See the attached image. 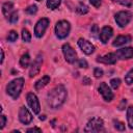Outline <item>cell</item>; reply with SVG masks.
Returning <instances> with one entry per match:
<instances>
[{
    "instance_id": "1",
    "label": "cell",
    "mask_w": 133,
    "mask_h": 133,
    "mask_svg": "<svg viewBox=\"0 0 133 133\" xmlns=\"http://www.w3.org/2000/svg\"><path fill=\"white\" fill-rule=\"evenodd\" d=\"M65 99H66V89L64 88L63 85H58L48 94L47 102L51 108L56 109L59 108L64 103Z\"/></svg>"
},
{
    "instance_id": "2",
    "label": "cell",
    "mask_w": 133,
    "mask_h": 133,
    "mask_svg": "<svg viewBox=\"0 0 133 133\" xmlns=\"http://www.w3.org/2000/svg\"><path fill=\"white\" fill-rule=\"evenodd\" d=\"M23 86H24V79L23 78L14 79L12 81H10L7 84V86H6V92L12 99H17L20 96Z\"/></svg>"
},
{
    "instance_id": "3",
    "label": "cell",
    "mask_w": 133,
    "mask_h": 133,
    "mask_svg": "<svg viewBox=\"0 0 133 133\" xmlns=\"http://www.w3.org/2000/svg\"><path fill=\"white\" fill-rule=\"evenodd\" d=\"M70 30H71V25L65 20H61V21L57 22V24L55 26V33L58 38L66 37L70 33Z\"/></svg>"
},
{
    "instance_id": "4",
    "label": "cell",
    "mask_w": 133,
    "mask_h": 133,
    "mask_svg": "<svg viewBox=\"0 0 133 133\" xmlns=\"http://www.w3.org/2000/svg\"><path fill=\"white\" fill-rule=\"evenodd\" d=\"M84 131L85 132H102V131H104V122H103V119L100 118V117L91 118L87 123Z\"/></svg>"
},
{
    "instance_id": "5",
    "label": "cell",
    "mask_w": 133,
    "mask_h": 133,
    "mask_svg": "<svg viewBox=\"0 0 133 133\" xmlns=\"http://www.w3.org/2000/svg\"><path fill=\"white\" fill-rule=\"evenodd\" d=\"M132 20V12L128 10L118 11L115 15V22L119 27H125L130 21Z\"/></svg>"
},
{
    "instance_id": "6",
    "label": "cell",
    "mask_w": 133,
    "mask_h": 133,
    "mask_svg": "<svg viewBox=\"0 0 133 133\" xmlns=\"http://www.w3.org/2000/svg\"><path fill=\"white\" fill-rule=\"evenodd\" d=\"M49 25V20L47 18H42L41 20L37 21V23L35 24L34 27V34L36 37H42L46 31V29L48 28Z\"/></svg>"
},
{
    "instance_id": "7",
    "label": "cell",
    "mask_w": 133,
    "mask_h": 133,
    "mask_svg": "<svg viewBox=\"0 0 133 133\" xmlns=\"http://www.w3.org/2000/svg\"><path fill=\"white\" fill-rule=\"evenodd\" d=\"M62 52H63L65 60L69 63H74L77 60V54L75 50L70 46V44H64L62 46Z\"/></svg>"
},
{
    "instance_id": "8",
    "label": "cell",
    "mask_w": 133,
    "mask_h": 133,
    "mask_svg": "<svg viewBox=\"0 0 133 133\" xmlns=\"http://www.w3.org/2000/svg\"><path fill=\"white\" fill-rule=\"evenodd\" d=\"M27 103L29 105V107L32 109L33 113H38L41 110V106H39V102L36 98V96L33 92H28L27 94Z\"/></svg>"
},
{
    "instance_id": "9",
    "label": "cell",
    "mask_w": 133,
    "mask_h": 133,
    "mask_svg": "<svg viewBox=\"0 0 133 133\" xmlns=\"http://www.w3.org/2000/svg\"><path fill=\"white\" fill-rule=\"evenodd\" d=\"M99 92L102 95L103 99L106 101V102H110L112 99H113V92L111 91L110 87L105 83V82H102L99 86Z\"/></svg>"
},
{
    "instance_id": "10",
    "label": "cell",
    "mask_w": 133,
    "mask_h": 133,
    "mask_svg": "<svg viewBox=\"0 0 133 133\" xmlns=\"http://www.w3.org/2000/svg\"><path fill=\"white\" fill-rule=\"evenodd\" d=\"M78 46L80 47L82 52L85 53L86 55H90L95 51V46L90 42H88V41H86L84 38H79L78 39Z\"/></svg>"
},
{
    "instance_id": "11",
    "label": "cell",
    "mask_w": 133,
    "mask_h": 133,
    "mask_svg": "<svg viewBox=\"0 0 133 133\" xmlns=\"http://www.w3.org/2000/svg\"><path fill=\"white\" fill-rule=\"evenodd\" d=\"M115 56L117 59H130L133 57V48L131 47H126V48H122L116 50V52H114Z\"/></svg>"
},
{
    "instance_id": "12",
    "label": "cell",
    "mask_w": 133,
    "mask_h": 133,
    "mask_svg": "<svg viewBox=\"0 0 133 133\" xmlns=\"http://www.w3.org/2000/svg\"><path fill=\"white\" fill-rule=\"evenodd\" d=\"M42 63H43V56L41 54H38L36 56V58L34 59V61L32 62V64H31V68H30V71H29V76L30 77H34L39 73Z\"/></svg>"
},
{
    "instance_id": "13",
    "label": "cell",
    "mask_w": 133,
    "mask_h": 133,
    "mask_svg": "<svg viewBox=\"0 0 133 133\" xmlns=\"http://www.w3.org/2000/svg\"><path fill=\"white\" fill-rule=\"evenodd\" d=\"M19 119L24 125H28L32 121V115H31V113L28 111V109L26 107H21L20 108V111H19Z\"/></svg>"
},
{
    "instance_id": "14",
    "label": "cell",
    "mask_w": 133,
    "mask_h": 133,
    "mask_svg": "<svg viewBox=\"0 0 133 133\" xmlns=\"http://www.w3.org/2000/svg\"><path fill=\"white\" fill-rule=\"evenodd\" d=\"M116 56L114 53H108V54H105L103 56H98L97 57V61L98 62H102V63H105V64H113L116 62Z\"/></svg>"
},
{
    "instance_id": "15",
    "label": "cell",
    "mask_w": 133,
    "mask_h": 133,
    "mask_svg": "<svg viewBox=\"0 0 133 133\" xmlns=\"http://www.w3.org/2000/svg\"><path fill=\"white\" fill-rule=\"evenodd\" d=\"M113 34V30L110 26H104L100 32V39L103 44H106L108 42V39L112 36Z\"/></svg>"
},
{
    "instance_id": "16",
    "label": "cell",
    "mask_w": 133,
    "mask_h": 133,
    "mask_svg": "<svg viewBox=\"0 0 133 133\" xmlns=\"http://www.w3.org/2000/svg\"><path fill=\"white\" fill-rule=\"evenodd\" d=\"M132 39V37L130 35H118L112 43V46L114 47H118V46H122V45H125L127 43H130Z\"/></svg>"
},
{
    "instance_id": "17",
    "label": "cell",
    "mask_w": 133,
    "mask_h": 133,
    "mask_svg": "<svg viewBox=\"0 0 133 133\" xmlns=\"http://www.w3.org/2000/svg\"><path fill=\"white\" fill-rule=\"evenodd\" d=\"M14 4L12 2H5L2 5V12L6 18H9V16L14 12Z\"/></svg>"
},
{
    "instance_id": "18",
    "label": "cell",
    "mask_w": 133,
    "mask_h": 133,
    "mask_svg": "<svg viewBox=\"0 0 133 133\" xmlns=\"http://www.w3.org/2000/svg\"><path fill=\"white\" fill-rule=\"evenodd\" d=\"M49 82H50V77H49V76H44V77H42L38 81H36V83H35V89H37V90L42 89V88L45 87Z\"/></svg>"
},
{
    "instance_id": "19",
    "label": "cell",
    "mask_w": 133,
    "mask_h": 133,
    "mask_svg": "<svg viewBox=\"0 0 133 133\" xmlns=\"http://www.w3.org/2000/svg\"><path fill=\"white\" fill-rule=\"evenodd\" d=\"M127 121L130 129H133V106L127 108Z\"/></svg>"
},
{
    "instance_id": "20",
    "label": "cell",
    "mask_w": 133,
    "mask_h": 133,
    "mask_svg": "<svg viewBox=\"0 0 133 133\" xmlns=\"http://www.w3.org/2000/svg\"><path fill=\"white\" fill-rule=\"evenodd\" d=\"M30 62V56L28 53H25L24 55H22V57L20 58V65L22 68H27L29 65Z\"/></svg>"
},
{
    "instance_id": "21",
    "label": "cell",
    "mask_w": 133,
    "mask_h": 133,
    "mask_svg": "<svg viewBox=\"0 0 133 133\" xmlns=\"http://www.w3.org/2000/svg\"><path fill=\"white\" fill-rule=\"evenodd\" d=\"M61 0H47V6L49 9H56L60 5Z\"/></svg>"
},
{
    "instance_id": "22",
    "label": "cell",
    "mask_w": 133,
    "mask_h": 133,
    "mask_svg": "<svg viewBox=\"0 0 133 133\" xmlns=\"http://www.w3.org/2000/svg\"><path fill=\"white\" fill-rule=\"evenodd\" d=\"M76 10H77V12H78L79 15H85V14L88 11V8H87V6H86L85 4L80 3V4L77 6Z\"/></svg>"
},
{
    "instance_id": "23",
    "label": "cell",
    "mask_w": 133,
    "mask_h": 133,
    "mask_svg": "<svg viewBox=\"0 0 133 133\" xmlns=\"http://www.w3.org/2000/svg\"><path fill=\"white\" fill-rule=\"evenodd\" d=\"M125 82L128 84V85H130V84H132L133 83V68L127 73V75L125 76Z\"/></svg>"
},
{
    "instance_id": "24",
    "label": "cell",
    "mask_w": 133,
    "mask_h": 133,
    "mask_svg": "<svg viewBox=\"0 0 133 133\" xmlns=\"http://www.w3.org/2000/svg\"><path fill=\"white\" fill-rule=\"evenodd\" d=\"M22 39H23L24 42H26V43L30 42V39H31V34H30V32H29L27 29H23V30H22Z\"/></svg>"
},
{
    "instance_id": "25",
    "label": "cell",
    "mask_w": 133,
    "mask_h": 133,
    "mask_svg": "<svg viewBox=\"0 0 133 133\" xmlns=\"http://www.w3.org/2000/svg\"><path fill=\"white\" fill-rule=\"evenodd\" d=\"M17 38H18V33H17L15 30L9 31V33H8V35H7V41L12 43V42H16Z\"/></svg>"
},
{
    "instance_id": "26",
    "label": "cell",
    "mask_w": 133,
    "mask_h": 133,
    "mask_svg": "<svg viewBox=\"0 0 133 133\" xmlns=\"http://www.w3.org/2000/svg\"><path fill=\"white\" fill-rule=\"evenodd\" d=\"M110 84H111L112 88H114V89H117V88L119 87V85H121V80H119L118 78H113V79H111V81H110Z\"/></svg>"
},
{
    "instance_id": "27",
    "label": "cell",
    "mask_w": 133,
    "mask_h": 133,
    "mask_svg": "<svg viewBox=\"0 0 133 133\" xmlns=\"http://www.w3.org/2000/svg\"><path fill=\"white\" fill-rule=\"evenodd\" d=\"M113 124H114V128L118 131H124L125 130V125L124 123L119 122V121H113Z\"/></svg>"
},
{
    "instance_id": "28",
    "label": "cell",
    "mask_w": 133,
    "mask_h": 133,
    "mask_svg": "<svg viewBox=\"0 0 133 133\" xmlns=\"http://www.w3.org/2000/svg\"><path fill=\"white\" fill-rule=\"evenodd\" d=\"M36 11H37V6L36 5H30L26 8V12L29 14V15H34V14H36Z\"/></svg>"
},
{
    "instance_id": "29",
    "label": "cell",
    "mask_w": 133,
    "mask_h": 133,
    "mask_svg": "<svg viewBox=\"0 0 133 133\" xmlns=\"http://www.w3.org/2000/svg\"><path fill=\"white\" fill-rule=\"evenodd\" d=\"M8 20H9L10 23H16V22L18 21V12H17V11H14V12L9 16Z\"/></svg>"
},
{
    "instance_id": "30",
    "label": "cell",
    "mask_w": 133,
    "mask_h": 133,
    "mask_svg": "<svg viewBox=\"0 0 133 133\" xmlns=\"http://www.w3.org/2000/svg\"><path fill=\"white\" fill-rule=\"evenodd\" d=\"M94 75H95L96 78L102 77V76H103V70L100 69V68H96V69L94 70Z\"/></svg>"
},
{
    "instance_id": "31",
    "label": "cell",
    "mask_w": 133,
    "mask_h": 133,
    "mask_svg": "<svg viewBox=\"0 0 133 133\" xmlns=\"http://www.w3.org/2000/svg\"><path fill=\"white\" fill-rule=\"evenodd\" d=\"M77 65L80 66V68H87V62L84 59H79L78 62H77Z\"/></svg>"
},
{
    "instance_id": "32",
    "label": "cell",
    "mask_w": 133,
    "mask_h": 133,
    "mask_svg": "<svg viewBox=\"0 0 133 133\" xmlns=\"http://www.w3.org/2000/svg\"><path fill=\"white\" fill-rule=\"evenodd\" d=\"M5 123H6V117H5V115H1V116H0V129H3V128H4Z\"/></svg>"
},
{
    "instance_id": "33",
    "label": "cell",
    "mask_w": 133,
    "mask_h": 133,
    "mask_svg": "<svg viewBox=\"0 0 133 133\" xmlns=\"http://www.w3.org/2000/svg\"><path fill=\"white\" fill-rule=\"evenodd\" d=\"M98 26L97 25H92V27H91V29H90V32H91V34H92V36H97V34H98Z\"/></svg>"
},
{
    "instance_id": "34",
    "label": "cell",
    "mask_w": 133,
    "mask_h": 133,
    "mask_svg": "<svg viewBox=\"0 0 133 133\" xmlns=\"http://www.w3.org/2000/svg\"><path fill=\"white\" fill-rule=\"evenodd\" d=\"M89 2H90V4L94 5L95 7H100L102 0H89Z\"/></svg>"
},
{
    "instance_id": "35",
    "label": "cell",
    "mask_w": 133,
    "mask_h": 133,
    "mask_svg": "<svg viewBox=\"0 0 133 133\" xmlns=\"http://www.w3.org/2000/svg\"><path fill=\"white\" fill-rule=\"evenodd\" d=\"M119 3L122 5H125V6H130L131 5V1L130 0H119Z\"/></svg>"
},
{
    "instance_id": "36",
    "label": "cell",
    "mask_w": 133,
    "mask_h": 133,
    "mask_svg": "<svg viewBox=\"0 0 133 133\" xmlns=\"http://www.w3.org/2000/svg\"><path fill=\"white\" fill-rule=\"evenodd\" d=\"M27 132L29 133V132H38V133H41L42 132V129H39V128H30V129H28L27 130Z\"/></svg>"
},
{
    "instance_id": "37",
    "label": "cell",
    "mask_w": 133,
    "mask_h": 133,
    "mask_svg": "<svg viewBox=\"0 0 133 133\" xmlns=\"http://www.w3.org/2000/svg\"><path fill=\"white\" fill-rule=\"evenodd\" d=\"M126 103H127V101H126V99H124V100L122 101L121 105L118 106V109H119V110H123V109L125 108V106H126Z\"/></svg>"
},
{
    "instance_id": "38",
    "label": "cell",
    "mask_w": 133,
    "mask_h": 133,
    "mask_svg": "<svg viewBox=\"0 0 133 133\" xmlns=\"http://www.w3.org/2000/svg\"><path fill=\"white\" fill-rule=\"evenodd\" d=\"M83 83L84 84H89L90 83V80L88 78H83Z\"/></svg>"
},
{
    "instance_id": "39",
    "label": "cell",
    "mask_w": 133,
    "mask_h": 133,
    "mask_svg": "<svg viewBox=\"0 0 133 133\" xmlns=\"http://www.w3.org/2000/svg\"><path fill=\"white\" fill-rule=\"evenodd\" d=\"M3 59H4V52H3V50H1V63L3 62Z\"/></svg>"
},
{
    "instance_id": "40",
    "label": "cell",
    "mask_w": 133,
    "mask_h": 133,
    "mask_svg": "<svg viewBox=\"0 0 133 133\" xmlns=\"http://www.w3.org/2000/svg\"><path fill=\"white\" fill-rule=\"evenodd\" d=\"M45 118H46V116H45V115H41V116H39V119H41V121H44Z\"/></svg>"
},
{
    "instance_id": "41",
    "label": "cell",
    "mask_w": 133,
    "mask_h": 133,
    "mask_svg": "<svg viewBox=\"0 0 133 133\" xmlns=\"http://www.w3.org/2000/svg\"><path fill=\"white\" fill-rule=\"evenodd\" d=\"M112 1H113V2H115V1H119V0H112Z\"/></svg>"
},
{
    "instance_id": "42",
    "label": "cell",
    "mask_w": 133,
    "mask_h": 133,
    "mask_svg": "<svg viewBox=\"0 0 133 133\" xmlns=\"http://www.w3.org/2000/svg\"><path fill=\"white\" fill-rule=\"evenodd\" d=\"M36 1H42V0H36Z\"/></svg>"
}]
</instances>
